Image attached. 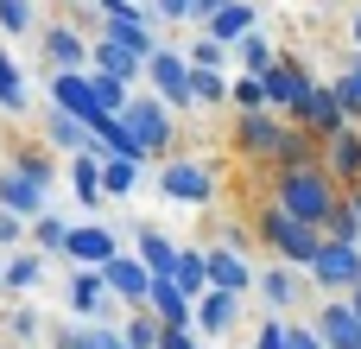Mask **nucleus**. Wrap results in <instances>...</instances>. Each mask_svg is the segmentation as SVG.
<instances>
[{
    "mask_svg": "<svg viewBox=\"0 0 361 349\" xmlns=\"http://www.w3.org/2000/svg\"><path fill=\"white\" fill-rule=\"evenodd\" d=\"M273 197H279V210H286V216L317 223V229H324V223H330V210L343 203V197H336V178H330L324 165H311V159L279 165V191H273Z\"/></svg>",
    "mask_w": 361,
    "mask_h": 349,
    "instance_id": "obj_1",
    "label": "nucleus"
},
{
    "mask_svg": "<svg viewBox=\"0 0 361 349\" xmlns=\"http://www.w3.org/2000/svg\"><path fill=\"white\" fill-rule=\"evenodd\" d=\"M235 146H241V153H254V159H279V165H298V159H305V134H292V127H286L273 108L241 114Z\"/></svg>",
    "mask_w": 361,
    "mask_h": 349,
    "instance_id": "obj_2",
    "label": "nucleus"
},
{
    "mask_svg": "<svg viewBox=\"0 0 361 349\" xmlns=\"http://www.w3.org/2000/svg\"><path fill=\"white\" fill-rule=\"evenodd\" d=\"M260 235L273 242V254H279L286 267H305V273L317 267V254H324V242H330L317 223H298V216H286V210H267Z\"/></svg>",
    "mask_w": 361,
    "mask_h": 349,
    "instance_id": "obj_3",
    "label": "nucleus"
},
{
    "mask_svg": "<svg viewBox=\"0 0 361 349\" xmlns=\"http://www.w3.org/2000/svg\"><path fill=\"white\" fill-rule=\"evenodd\" d=\"M146 83H152L159 102H171V108H197V70H190L184 51H159V57L146 64Z\"/></svg>",
    "mask_w": 361,
    "mask_h": 349,
    "instance_id": "obj_4",
    "label": "nucleus"
},
{
    "mask_svg": "<svg viewBox=\"0 0 361 349\" xmlns=\"http://www.w3.org/2000/svg\"><path fill=\"white\" fill-rule=\"evenodd\" d=\"M159 191H165V203L203 210V203L216 197V172H209V165H197V159H165V172H159Z\"/></svg>",
    "mask_w": 361,
    "mask_h": 349,
    "instance_id": "obj_5",
    "label": "nucleus"
},
{
    "mask_svg": "<svg viewBox=\"0 0 361 349\" xmlns=\"http://www.w3.org/2000/svg\"><path fill=\"white\" fill-rule=\"evenodd\" d=\"M121 121L133 127V140H140L146 159H159V153L171 146V102H159V95H133Z\"/></svg>",
    "mask_w": 361,
    "mask_h": 349,
    "instance_id": "obj_6",
    "label": "nucleus"
},
{
    "mask_svg": "<svg viewBox=\"0 0 361 349\" xmlns=\"http://www.w3.org/2000/svg\"><path fill=\"white\" fill-rule=\"evenodd\" d=\"M51 108H63V114H76V121H89V127L108 114L89 70H51Z\"/></svg>",
    "mask_w": 361,
    "mask_h": 349,
    "instance_id": "obj_7",
    "label": "nucleus"
},
{
    "mask_svg": "<svg viewBox=\"0 0 361 349\" xmlns=\"http://www.w3.org/2000/svg\"><path fill=\"white\" fill-rule=\"evenodd\" d=\"M298 127H305V134H324V140H336V134L349 127V108H343L336 83H311V95L298 102Z\"/></svg>",
    "mask_w": 361,
    "mask_h": 349,
    "instance_id": "obj_8",
    "label": "nucleus"
},
{
    "mask_svg": "<svg viewBox=\"0 0 361 349\" xmlns=\"http://www.w3.org/2000/svg\"><path fill=\"white\" fill-rule=\"evenodd\" d=\"M311 280H317L324 292H355V286H361V248H343V242H324V254H317Z\"/></svg>",
    "mask_w": 361,
    "mask_h": 349,
    "instance_id": "obj_9",
    "label": "nucleus"
},
{
    "mask_svg": "<svg viewBox=\"0 0 361 349\" xmlns=\"http://www.w3.org/2000/svg\"><path fill=\"white\" fill-rule=\"evenodd\" d=\"M102 280H108V292H114V299H127V305H140V312H146V299H152V267H146L140 254H114V261L102 267Z\"/></svg>",
    "mask_w": 361,
    "mask_h": 349,
    "instance_id": "obj_10",
    "label": "nucleus"
},
{
    "mask_svg": "<svg viewBox=\"0 0 361 349\" xmlns=\"http://www.w3.org/2000/svg\"><path fill=\"white\" fill-rule=\"evenodd\" d=\"M44 57H51V70H89L95 38H82L76 25H44Z\"/></svg>",
    "mask_w": 361,
    "mask_h": 349,
    "instance_id": "obj_11",
    "label": "nucleus"
},
{
    "mask_svg": "<svg viewBox=\"0 0 361 349\" xmlns=\"http://www.w3.org/2000/svg\"><path fill=\"white\" fill-rule=\"evenodd\" d=\"M70 312H76L82 324H108V312H114V292H108L102 267H82V273H76V286H70Z\"/></svg>",
    "mask_w": 361,
    "mask_h": 349,
    "instance_id": "obj_12",
    "label": "nucleus"
},
{
    "mask_svg": "<svg viewBox=\"0 0 361 349\" xmlns=\"http://www.w3.org/2000/svg\"><path fill=\"white\" fill-rule=\"evenodd\" d=\"M260 83H267V102H273V108H286V114H298V102L311 95V76L298 70V57H279Z\"/></svg>",
    "mask_w": 361,
    "mask_h": 349,
    "instance_id": "obj_13",
    "label": "nucleus"
},
{
    "mask_svg": "<svg viewBox=\"0 0 361 349\" xmlns=\"http://www.w3.org/2000/svg\"><path fill=\"white\" fill-rule=\"evenodd\" d=\"M317 337L330 349H361V312L349 299H324V312H317Z\"/></svg>",
    "mask_w": 361,
    "mask_h": 349,
    "instance_id": "obj_14",
    "label": "nucleus"
},
{
    "mask_svg": "<svg viewBox=\"0 0 361 349\" xmlns=\"http://www.w3.org/2000/svg\"><path fill=\"white\" fill-rule=\"evenodd\" d=\"M146 312H152V318H165V331H190V318H197V299H190L178 280H152V299H146Z\"/></svg>",
    "mask_w": 361,
    "mask_h": 349,
    "instance_id": "obj_15",
    "label": "nucleus"
},
{
    "mask_svg": "<svg viewBox=\"0 0 361 349\" xmlns=\"http://www.w3.org/2000/svg\"><path fill=\"white\" fill-rule=\"evenodd\" d=\"M0 210H13V216H32V223H38V216H44V184H38V178H25L19 165H6V172H0Z\"/></svg>",
    "mask_w": 361,
    "mask_h": 349,
    "instance_id": "obj_16",
    "label": "nucleus"
},
{
    "mask_svg": "<svg viewBox=\"0 0 361 349\" xmlns=\"http://www.w3.org/2000/svg\"><path fill=\"white\" fill-rule=\"evenodd\" d=\"M89 70H102V76H114V83H133V76H146V57H140V51H127V45L95 38V64H89Z\"/></svg>",
    "mask_w": 361,
    "mask_h": 349,
    "instance_id": "obj_17",
    "label": "nucleus"
},
{
    "mask_svg": "<svg viewBox=\"0 0 361 349\" xmlns=\"http://www.w3.org/2000/svg\"><path fill=\"white\" fill-rule=\"evenodd\" d=\"M63 254H70V261H82V267H108L121 248H114V235L95 223V229H70V248H63Z\"/></svg>",
    "mask_w": 361,
    "mask_h": 349,
    "instance_id": "obj_18",
    "label": "nucleus"
},
{
    "mask_svg": "<svg viewBox=\"0 0 361 349\" xmlns=\"http://www.w3.org/2000/svg\"><path fill=\"white\" fill-rule=\"evenodd\" d=\"M209 286H222V292H247V286H254L247 254H235V248H209Z\"/></svg>",
    "mask_w": 361,
    "mask_h": 349,
    "instance_id": "obj_19",
    "label": "nucleus"
},
{
    "mask_svg": "<svg viewBox=\"0 0 361 349\" xmlns=\"http://www.w3.org/2000/svg\"><path fill=\"white\" fill-rule=\"evenodd\" d=\"M235 318H241V292H222V286H209V292L197 299V324H203L209 337H222Z\"/></svg>",
    "mask_w": 361,
    "mask_h": 349,
    "instance_id": "obj_20",
    "label": "nucleus"
},
{
    "mask_svg": "<svg viewBox=\"0 0 361 349\" xmlns=\"http://www.w3.org/2000/svg\"><path fill=\"white\" fill-rule=\"evenodd\" d=\"M44 140H51V146H70V153H89V146H95L89 121H76V114H63V108H44Z\"/></svg>",
    "mask_w": 361,
    "mask_h": 349,
    "instance_id": "obj_21",
    "label": "nucleus"
},
{
    "mask_svg": "<svg viewBox=\"0 0 361 349\" xmlns=\"http://www.w3.org/2000/svg\"><path fill=\"white\" fill-rule=\"evenodd\" d=\"M140 261L152 267V280H171L178 261H184V248H178L171 235H159V229H140Z\"/></svg>",
    "mask_w": 361,
    "mask_h": 349,
    "instance_id": "obj_22",
    "label": "nucleus"
},
{
    "mask_svg": "<svg viewBox=\"0 0 361 349\" xmlns=\"http://www.w3.org/2000/svg\"><path fill=\"white\" fill-rule=\"evenodd\" d=\"M203 32H209V38H222V45H241V38L254 32V6H247V0H235V6H222Z\"/></svg>",
    "mask_w": 361,
    "mask_h": 349,
    "instance_id": "obj_23",
    "label": "nucleus"
},
{
    "mask_svg": "<svg viewBox=\"0 0 361 349\" xmlns=\"http://www.w3.org/2000/svg\"><path fill=\"white\" fill-rule=\"evenodd\" d=\"M121 337H127V349H165V318H152V312H133L127 324H121Z\"/></svg>",
    "mask_w": 361,
    "mask_h": 349,
    "instance_id": "obj_24",
    "label": "nucleus"
},
{
    "mask_svg": "<svg viewBox=\"0 0 361 349\" xmlns=\"http://www.w3.org/2000/svg\"><path fill=\"white\" fill-rule=\"evenodd\" d=\"M330 172L361 184V134H355V127H343V134L330 140Z\"/></svg>",
    "mask_w": 361,
    "mask_h": 349,
    "instance_id": "obj_25",
    "label": "nucleus"
},
{
    "mask_svg": "<svg viewBox=\"0 0 361 349\" xmlns=\"http://www.w3.org/2000/svg\"><path fill=\"white\" fill-rule=\"evenodd\" d=\"M70 184H76V203H102L108 191H102V159H89V153H76V165H70Z\"/></svg>",
    "mask_w": 361,
    "mask_h": 349,
    "instance_id": "obj_26",
    "label": "nucleus"
},
{
    "mask_svg": "<svg viewBox=\"0 0 361 349\" xmlns=\"http://www.w3.org/2000/svg\"><path fill=\"white\" fill-rule=\"evenodd\" d=\"M57 349H127L121 331H108V324H76V331H63Z\"/></svg>",
    "mask_w": 361,
    "mask_h": 349,
    "instance_id": "obj_27",
    "label": "nucleus"
},
{
    "mask_svg": "<svg viewBox=\"0 0 361 349\" xmlns=\"http://www.w3.org/2000/svg\"><path fill=\"white\" fill-rule=\"evenodd\" d=\"M324 235H330V242H343V248H361V210H355V197H343V203L330 210Z\"/></svg>",
    "mask_w": 361,
    "mask_h": 349,
    "instance_id": "obj_28",
    "label": "nucleus"
},
{
    "mask_svg": "<svg viewBox=\"0 0 361 349\" xmlns=\"http://www.w3.org/2000/svg\"><path fill=\"white\" fill-rule=\"evenodd\" d=\"M228 51L241 57V76H267V70L279 64V57H273V45H267L260 32H247V38H241V45H228Z\"/></svg>",
    "mask_w": 361,
    "mask_h": 349,
    "instance_id": "obj_29",
    "label": "nucleus"
},
{
    "mask_svg": "<svg viewBox=\"0 0 361 349\" xmlns=\"http://www.w3.org/2000/svg\"><path fill=\"white\" fill-rule=\"evenodd\" d=\"M190 299H203L209 292V254H197V248H184V261H178V273H171Z\"/></svg>",
    "mask_w": 361,
    "mask_h": 349,
    "instance_id": "obj_30",
    "label": "nucleus"
},
{
    "mask_svg": "<svg viewBox=\"0 0 361 349\" xmlns=\"http://www.w3.org/2000/svg\"><path fill=\"white\" fill-rule=\"evenodd\" d=\"M140 184V159H102V191L108 197H127Z\"/></svg>",
    "mask_w": 361,
    "mask_h": 349,
    "instance_id": "obj_31",
    "label": "nucleus"
},
{
    "mask_svg": "<svg viewBox=\"0 0 361 349\" xmlns=\"http://www.w3.org/2000/svg\"><path fill=\"white\" fill-rule=\"evenodd\" d=\"M260 292H267V305H298V280H292V267H273V273H260Z\"/></svg>",
    "mask_w": 361,
    "mask_h": 349,
    "instance_id": "obj_32",
    "label": "nucleus"
},
{
    "mask_svg": "<svg viewBox=\"0 0 361 349\" xmlns=\"http://www.w3.org/2000/svg\"><path fill=\"white\" fill-rule=\"evenodd\" d=\"M216 102H235V83H222V70H197V108H216Z\"/></svg>",
    "mask_w": 361,
    "mask_h": 349,
    "instance_id": "obj_33",
    "label": "nucleus"
},
{
    "mask_svg": "<svg viewBox=\"0 0 361 349\" xmlns=\"http://www.w3.org/2000/svg\"><path fill=\"white\" fill-rule=\"evenodd\" d=\"M0 108H6V114H19V108H25V83H19V70H13V57H6V45H0Z\"/></svg>",
    "mask_w": 361,
    "mask_h": 349,
    "instance_id": "obj_34",
    "label": "nucleus"
},
{
    "mask_svg": "<svg viewBox=\"0 0 361 349\" xmlns=\"http://www.w3.org/2000/svg\"><path fill=\"white\" fill-rule=\"evenodd\" d=\"M235 108H241V114L273 108V102H267V83H260V76H235Z\"/></svg>",
    "mask_w": 361,
    "mask_h": 349,
    "instance_id": "obj_35",
    "label": "nucleus"
},
{
    "mask_svg": "<svg viewBox=\"0 0 361 349\" xmlns=\"http://www.w3.org/2000/svg\"><path fill=\"white\" fill-rule=\"evenodd\" d=\"M32 242H38V254H57V248H70V229L57 216H38L32 223Z\"/></svg>",
    "mask_w": 361,
    "mask_h": 349,
    "instance_id": "obj_36",
    "label": "nucleus"
},
{
    "mask_svg": "<svg viewBox=\"0 0 361 349\" xmlns=\"http://www.w3.org/2000/svg\"><path fill=\"white\" fill-rule=\"evenodd\" d=\"M38 273H44V254H38V248H32V254H19V261H6V286H13V292H25Z\"/></svg>",
    "mask_w": 361,
    "mask_h": 349,
    "instance_id": "obj_37",
    "label": "nucleus"
},
{
    "mask_svg": "<svg viewBox=\"0 0 361 349\" xmlns=\"http://www.w3.org/2000/svg\"><path fill=\"white\" fill-rule=\"evenodd\" d=\"M184 57H190V64H197V70H216V64H222V57H228V45H222V38H209V32H203V38H197V45H190V51H184Z\"/></svg>",
    "mask_w": 361,
    "mask_h": 349,
    "instance_id": "obj_38",
    "label": "nucleus"
},
{
    "mask_svg": "<svg viewBox=\"0 0 361 349\" xmlns=\"http://www.w3.org/2000/svg\"><path fill=\"white\" fill-rule=\"evenodd\" d=\"M32 19H38L32 0H0V25H6V32H32Z\"/></svg>",
    "mask_w": 361,
    "mask_h": 349,
    "instance_id": "obj_39",
    "label": "nucleus"
},
{
    "mask_svg": "<svg viewBox=\"0 0 361 349\" xmlns=\"http://www.w3.org/2000/svg\"><path fill=\"white\" fill-rule=\"evenodd\" d=\"M19 172H25V178H38V184L51 191V153H38V146H25V153H19Z\"/></svg>",
    "mask_w": 361,
    "mask_h": 349,
    "instance_id": "obj_40",
    "label": "nucleus"
},
{
    "mask_svg": "<svg viewBox=\"0 0 361 349\" xmlns=\"http://www.w3.org/2000/svg\"><path fill=\"white\" fill-rule=\"evenodd\" d=\"M286 349H330L317 337V324H286Z\"/></svg>",
    "mask_w": 361,
    "mask_h": 349,
    "instance_id": "obj_41",
    "label": "nucleus"
},
{
    "mask_svg": "<svg viewBox=\"0 0 361 349\" xmlns=\"http://www.w3.org/2000/svg\"><path fill=\"white\" fill-rule=\"evenodd\" d=\"M159 19H197V0H152Z\"/></svg>",
    "mask_w": 361,
    "mask_h": 349,
    "instance_id": "obj_42",
    "label": "nucleus"
},
{
    "mask_svg": "<svg viewBox=\"0 0 361 349\" xmlns=\"http://www.w3.org/2000/svg\"><path fill=\"white\" fill-rule=\"evenodd\" d=\"M254 349H286V324H260V337H254Z\"/></svg>",
    "mask_w": 361,
    "mask_h": 349,
    "instance_id": "obj_43",
    "label": "nucleus"
},
{
    "mask_svg": "<svg viewBox=\"0 0 361 349\" xmlns=\"http://www.w3.org/2000/svg\"><path fill=\"white\" fill-rule=\"evenodd\" d=\"M13 331L19 337H38V312H13Z\"/></svg>",
    "mask_w": 361,
    "mask_h": 349,
    "instance_id": "obj_44",
    "label": "nucleus"
},
{
    "mask_svg": "<svg viewBox=\"0 0 361 349\" xmlns=\"http://www.w3.org/2000/svg\"><path fill=\"white\" fill-rule=\"evenodd\" d=\"M19 223H25V216H13V210H0V242H19Z\"/></svg>",
    "mask_w": 361,
    "mask_h": 349,
    "instance_id": "obj_45",
    "label": "nucleus"
},
{
    "mask_svg": "<svg viewBox=\"0 0 361 349\" xmlns=\"http://www.w3.org/2000/svg\"><path fill=\"white\" fill-rule=\"evenodd\" d=\"M165 349H197V337H190V331H171V337H165Z\"/></svg>",
    "mask_w": 361,
    "mask_h": 349,
    "instance_id": "obj_46",
    "label": "nucleus"
},
{
    "mask_svg": "<svg viewBox=\"0 0 361 349\" xmlns=\"http://www.w3.org/2000/svg\"><path fill=\"white\" fill-rule=\"evenodd\" d=\"M343 76L355 83V95H361V51H355V57H349V70H343Z\"/></svg>",
    "mask_w": 361,
    "mask_h": 349,
    "instance_id": "obj_47",
    "label": "nucleus"
},
{
    "mask_svg": "<svg viewBox=\"0 0 361 349\" xmlns=\"http://www.w3.org/2000/svg\"><path fill=\"white\" fill-rule=\"evenodd\" d=\"M349 38H355V51H361V6H355V19H349Z\"/></svg>",
    "mask_w": 361,
    "mask_h": 349,
    "instance_id": "obj_48",
    "label": "nucleus"
},
{
    "mask_svg": "<svg viewBox=\"0 0 361 349\" xmlns=\"http://www.w3.org/2000/svg\"><path fill=\"white\" fill-rule=\"evenodd\" d=\"M349 305H355V312H361V286H355V292H349Z\"/></svg>",
    "mask_w": 361,
    "mask_h": 349,
    "instance_id": "obj_49",
    "label": "nucleus"
},
{
    "mask_svg": "<svg viewBox=\"0 0 361 349\" xmlns=\"http://www.w3.org/2000/svg\"><path fill=\"white\" fill-rule=\"evenodd\" d=\"M355 210H361V184H355Z\"/></svg>",
    "mask_w": 361,
    "mask_h": 349,
    "instance_id": "obj_50",
    "label": "nucleus"
},
{
    "mask_svg": "<svg viewBox=\"0 0 361 349\" xmlns=\"http://www.w3.org/2000/svg\"><path fill=\"white\" fill-rule=\"evenodd\" d=\"M0 286H6V267H0Z\"/></svg>",
    "mask_w": 361,
    "mask_h": 349,
    "instance_id": "obj_51",
    "label": "nucleus"
}]
</instances>
